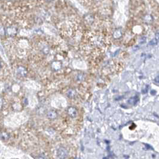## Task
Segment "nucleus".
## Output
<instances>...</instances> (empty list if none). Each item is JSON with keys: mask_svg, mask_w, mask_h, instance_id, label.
Listing matches in <instances>:
<instances>
[{"mask_svg": "<svg viewBox=\"0 0 159 159\" xmlns=\"http://www.w3.org/2000/svg\"><path fill=\"white\" fill-rule=\"evenodd\" d=\"M0 137H1V139H6L8 138V135H7L6 133H3L1 134Z\"/></svg>", "mask_w": 159, "mask_h": 159, "instance_id": "1", "label": "nucleus"}, {"mask_svg": "<svg viewBox=\"0 0 159 159\" xmlns=\"http://www.w3.org/2000/svg\"><path fill=\"white\" fill-rule=\"evenodd\" d=\"M0 67H1V65H0Z\"/></svg>", "mask_w": 159, "mask_h": 159, "instance_id": "2", "label": "nucleus"}]
</instances>
